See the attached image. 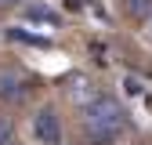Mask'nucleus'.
<instances>
[{"label": "nucleus", "instance_id": "1", "mask_svg": "<svg viewBox=\"0 0 152 145\" xmlns=\"http://www.w3.org/2000/svg\"><path fill=\"white\" fill-rule=\"evenodd\" d=\"M83 123H87L91 141L105 145V141H112V138L123 131L127 116H123V105H120L116 98H94V102L87 105V113H83Z\"/></svg>", "mask_w": 152, "mask_h": 145}, {"label": "nucleus", "instance_id": "2", "mask_svg": "<svg viewBox=\"0 0 152 145\" xmlns=\"http://www.w3.org/2000/svg\"><path fill=\"white\" fill-rule=\"evenodd\" d=\"M33 134L40 138L44 145H62V123H58V113H54V109H36V116H33Z\"/></svg>", "mask_w": 152, "mask_h": 145}, {"label": "nucleus", "instance_id": "3", "mask_svg": "<svg viewBox=\"0 0 152 145\" xmlns=\"http://www.w3.org/2000/svg\"><path fill=\"white\" fill-rule=\"evenodd\" d=\"M0 98H7V102L26 98V80L15 76V72H0Z\"/></svg>", "mask_w": 152, "mask_h": 145}, {"label": "nucleus", "instance_id": "4", "mask_svg": "<svg viewBox=\"0 0 152 145\" xmlns=\"http://www.w3.org/2000/svg\"><path fill=\"white\" fill-rule=\"evenodd\" d=\"M26 18H36V22H47V26H58V11L40 7V4H29V7H26Z\"/></svg>", "mask_w": 152, "mask_h": 145}, {"label": "nucleus", "instance_id": "5", "mask_svg": "<svg viewBox=\"0 0 152 145\" xmlns=\"http://www.w3.org/2000/svg\"><path fill=\"white\" fill-rule=\"evenodd\" d=\"M127 7L134 11V15H148L152 11V0H127Z\"/></svg>", "mask_w": 152, "mask_h": 145}, {"label": "nucleus", "instance_id": "6", "mask_svg": "<svg viewBox=\"0 0 152 145\" xmlns=\"http://www.w3.org/2000/svg\"><path fill=\"white\" fill-rule=\"evenodd\" d=\"M7 138H11V120H7V116H0V145H4Z\"/></svg>", "mask_w": 152, "mask_h": 145}, {"label": "nucleus", "instance_id": "7", "mask_svg": "<svg viewBox=\"0 0 152 145\" xmlns=\"http://www.w3.org/2000/svg\"><path fill=\"white\" fill-rule=\"evenodd\" d=\"M7 4H18V0H0V7H7Z\"/></svg>", "mask_w": 152, "mask_h": 145}]
</instances>
